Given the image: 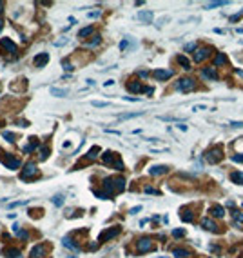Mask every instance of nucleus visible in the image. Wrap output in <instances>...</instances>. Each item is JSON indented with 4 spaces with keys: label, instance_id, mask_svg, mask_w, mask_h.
I'll return each instance as SVG.
<instances>
[{
    "label": "nucleus",
    "instance_id": "obj_1",
    "mask_svg": "<svg viewBox=\"0 0 243 258\" xmlns=\"http://www.w3.org/2000/svg\"><path fill=\"white\" fill-rule=\"evenodd\" d=\"M104 187H105V194L111 198L114 193H120L125 189V178L124 176H109L104 180Z\"/></svg>",
    "mask_w": 243,
    "mask_h": 258
},
{
    "label": "nucleus",
    "instance_id": "obj_2",
    "mask_svg": "<svg viewBox=\"0 0 243 258\" xmlns=\"http://www.w3.org/2000/svg\"><path fill=\"white\" fill-rule=\"evenodd\" d=\"M102 160H104V164L111 165V167H114V169H118V171L124 169V162L120 160L118 155H116V153H113V151H105V153L102 155Z\"/></svg>",
    "mask_w": 243,
    "mask_h": 258
},
{
    "label": "nucleus",
    "instance_id": "obj_3",
    "mask_svg": "<svg viewBox=\"0 0 243 258\" xmlns=\"http://www.w3.org/2000/svg\"><path fill=\"white\" fill-rule=\"evenodd\" d=\"M35 176H38V167H36L35 162H27L24 165V169L20 171V178L22 180H29V178H35Z\"/></svg>",
    "mask_w": 243,
    "mask_h": 258
},
{
    "label": "nucleus",
    "instance_id": "obj_4",
    "mask_svg": "<svg viewBox=\"0 0 243 258\" xmlns=\"http://www.w3.org/2000/svg\"><path fill=\"white\" fill-rule=\"evenodd\" d=\"M120 233H122V227H120V226L109 227V229H105V231H102V233H100L98 240H100V242H109V240L116 238L118 235H120Z\"/></svg>",
    "mask_w": 243,
    "mask_h": 258
},
{
    "label": "nucleus",
    "instance_id": "obj_5",
    "mask_svg": "<svg viewBox=\"0 0 243 258\" xmlns=\"http://www.w3.org/2000/svg\"><path fill=\"white\" fill-rule=\"evenodd\" d=\"M0 162L7 167V169H11V171H15V169H18L20 167V158H15V156H11L9 153H6V156L4 155H0Z\"/></svg>",
    "mask_w": 243,
    "mask_h": 258
},
{
    "label": "nucleus",
    "instance_id": "obj_6",
    "mask_svg": "<svg viewBox=\"0 0 243 258\" xmlns=\"http://www.w3.org/2000/svg\"><path fill=\"white\" fill-rule=\"evenodd\" d=\"M222 158H223V155H222V147L220 146H216V147H212V149H209L205 153V160L211 162V164H218Z\"/></svg>",
    "mask_w": 243,
    "mask_h": 258
},
{
    "label": "nucleus",
    "instance_id": "obj_7",
    "mask_svg": "<svg viewBox=\"0 0 243 258\" xmlns=\"http://www.w3.org/2000/svg\"><path fill=\"white\" fill-rule=\"evenodd\" d=\"M49 249H51V246H47V244H36L31 249V258H45Z\"/></svg>",
    "mask_w": 243,
    "mask_h": 258
},
{
    "label": "nucleus",
    "instance_id": "obj_8",
    "mask_svg": "<svg viewBox=\"0 0 243 258\" xmlns=\"http://www.w3.org/2000/svg\"><path fill=\"white\" fill-rule=\"evenodd\" d=\"M176 89H180L183 93H189L192 89H196V82L192 80V78H180L178 82H176Z\"/></svg>",
    "mask_w": 243,
    "mask_h": 258
},
{
    "label": "nucleus",
    "instance_id": "obj_9",
    "mask_svg": "<svg viewBox=\"0 0 243 258\" xmlns=\"http://www.w3.org/2000/svg\"><path fill=\"white\" fill-rule=\"evenodd\" d=\"M0 49L6 51V53H9V55H16V51H18L16 44L13 42L11 38H2V42H0Z\"/></svg>",
    "mask_w": 243,
    "mask_h": 258
},
{
    "label": "nucleus",
    "instance_id": "obj_10",
    "mask_svg": "<svg viewBox=\"0 0 243 258\" xmlns=\"http://www.w3.org/2000/svg\"><path fill=\"white\" fill-rule=\"evenodd\" d=\"M152 247H154V244H152L151 238H142V240H138V242H136L138 253H147V251H151Z\"/></svg>",
    "mask_w": 243,
    "mask_h": 258
},
{
    "label": "nucleus",
    "instance_id": "obj_11",
    "mask_svg": "<svg viewBox=\"0 0 243 258\" xmlns=\"http://www.w3.org/2000/svg\"><path fill=\"white\" fill-rule=\"evenodd\" d=\"M209 55H211V49H209V47H201V49H196V51H194V62H198V64H200V62H203V60H205Z\"/></svg>",
    "mask_w": 243,
    "mask_h": 258
},
{
    "label": "nucleus",
    "instance_id": "obj_12",
    "mask_svg": "<svg viewBox=\"0 0 243 258\" xmlns=\"http://www.w3.org/2000/svg\"><path fill=\"white\" fill-rule=\"evenodd\" d=\"M47 62H49V53H38L35 56V60H33L35 67H44Z\"/></svg>",
    "mask_w": 243,
    "mask_h": 258
},
{
    "label": "nucleus",
    "instance_id": "obj_13",
    "mask_svg": "<svg viewBox=\"0 0 243 258\" xmlns=\"http://www.w3.org/2000/svg\"><path fill=\"white\" fill-rule=\"evenodd\" d=\"M152 76L156 80H169L172 76V71L171 69H156V71H152Z\"/></svg>",
    "mask_w": 243,
    "mask_h": 258
},
{
    "label": "nucleus",
    "instance_id": "obj_14",
    "mask_svg": "<svg viewBox=\"0 0 243 258\" xmlns=\"http://www.w3.org/2000/svg\"><path fill=\"white\" fill-rule=\"evenodd\" d=\"M2 255L6 258H22V251L16 247H7V249L2 251Z\"/></svg>",
    "mask_w": 243,
    "mask_h": 258
},
{
    "label": "nucleus",
    "instance_id": "obj_15",
    "mask_svg": "<svg viewBox=\"0 0 243 258\" xmlns=\"http://www.w3.org/2000/svg\"><path fill=\"white\" fill-rule=\"evenodd\" d=\"M167 171H169L167 165H152V167L149 169V174H152V176H160V174H165Z\"/></svg>",
    "mask_w": 243,
    "mask_h": 258
},
{
    "label": "nucleus",
    "instance_id": "obj_16",
    "mask_svg": "<svg viewBox=\"0 0 243 258\" xmlns=\"http://www.w3.org/2000/svg\"><path fill=\"white\" fill-rule=\"evenodd\" d=\"M62 246H65L67 249H73V251L80 249V246H78V244H74L71 236H63V238H62Z\"/></svg>",
    "mask_w": 243,
    "mask_h": 258
},
{
    "label": "nucleus",
    "instance_id": "obj_17",
    "mask_svg": "<svg viewBox=\"0 0 243 258\" xmlns=\"http://www.w3.org/2000/svg\"><path fill=\"white\" fill-rule=\"evenodd\" d=\"M201 75L205 76V78H209V80H218V75H216V71L212 67H203L201 69Z\"/></svg>",
    "mask_w": 243,
    "mask_h": 258
},
{
    "label": "nucleus",
    "instance_id": "obj_18",
    "mask_svg": "<svg viewBox=\"0 0 243 258\" xmlns=\"http://www.w3.org/2000/svg\"><path fill=\"white\" fill-rule=\"evenodd\" d=\"M13 231H15V233H16V236L22 238V240H27V238H29V233H27L26 229H22L20 226H16V224L13 226Z\"/></svg>",
    "mask_w": 243,
    "mask_h": 258
},
{
    "label": "nucleus",
    "instance_id": "obj_19",
    "mask_svg": "<svg viewBox=\"0 0 243 258\" xmlns=\"http://www.w3.org/2000/svg\"><path fill=\"white\" fill-rule=\"evenodd\" d=\"M152 17H154L152 11H140V13H138V18H140L142 22H147V24H151Z\"/></svg>",
    "mask_w": 243,
    "mask_h": 258
},
{
    "label": "nucleus",
    "instance_id": "obj_20",
    "mask_svg": "<svg viewBox=\"0 0 243 258\" xmlns=\"http://www.w3.org/2000/svg\"><path fill=\"white\" fill-rule=\"evenodd\" d=\"M127 89H129V91H133V93L145 91V87H142V84H140V82H129V84H127Z\"/></svg>",
    "mask_w": 243,
    "mask_h": 258
},
{
    "label": "nucleus",
    "instance_id": "obj_21",
    "mask_svg": "<svg viewBox=\"0 0 243 258\" xmlns=\"http://www.w3.org/2000/svg\"><path fill=\"white\" fill-rule=\"evenodd\" d=\"M201 226L205 227V229H209V231H218V226L212 222L211 218H203L201 220Z\"/></svg>",
    "mask_w": 243,
    "mask_h": 258
},
{
    "label": "nucleus",
    "instance_id": "obj_22",
    "mask_svg": "<svg viewBox=\"0 0 243 258\" xmlns=\"http://www.w3.org/2000/svg\"><path fill=\"white\" fill-rule=\"evenodd\" d=\"M98 153H100V147H98V146H95V147H91V149L87 151L85 158H87V160H95L96 156H98Z\"/></svg>",
    "mask_w": 243,
    "mask_h": 258
},
{
    "label": "nucleus",
    "instance_id": "obj_23",
    "mask_svg": "<svg viewBox=\"0 0 243 258\" xmlns=\"http://www.w3.org/2000/svg\"><path fill=\"white\" fill-rule=\"evenodd\" d=\"M211 213L216 216V218H222V216L225 215V209H223L222 205H212V207H211Z\"/></svg>",
    "mask_w": 243,
    "mask_h": 258
},
{
    "label": "nucleus",
    "instance_id": "obj_24",
    "mask_svg": "<svg viewBox=\"0 0 243 258\" xmlns=\"http://www.w3.org/2000/svg\"><path fill=\"white\" fill-rule=\"evenodd\" d=\"M225 62H227V56H225L223 53H218V55H216V58H214V62H212V65H214V67H218V65L225 64Z\"/></svg>",
    "mask_w": 243,
    "mask_h": 258
},
{
    "label": "nucleus",
    "instance_id": "obj_25",
    "mask_svg": "<svg viewBox=\"0 0 243 258\" xmlns=\"http://www.w3.org/2000/svg\"><path fill=\"white\" fill-rule=\"evenodd\" d=\"M172 255L176 258H187V256H190V251H187V249H174Z\"/></svg>",
    "mask_w": 243,
    "mask_h": 258
},
{
    "label": "nucleus",
    "instance_id": "obj_26",
    "mask_svg": "<svg viewBox=\"0 0 243 258\" xmlns=\"http://www.w3.org/2000/svg\"><path fill=\"white\" fill-rule=\"evenodd\" d=\"M49 93H51L53 97H58V98H62V97H65V95H67V91H65V89H58V87H51V89H49Z\"/></svg>",
    "mask_w": 243,
    "mask_h": 258
},
{
    "label": "nucleus",
    "instance_id": "obj_27",
    "mask_svg": "<svg viewBox=\"0 0 243 258\" xmlns=\"http://www.w3.org/2000/svg\"><path fill=\"white\" fill-rule=\"evenodd\" d=\"M192 218H194L192 211H189V209H183V211H181V220H183V222H192Z\"/></svg>",
    "mask_w": 243,
    "mask_h": 258
},
{
    "label": "nucleus",
    "instance_id": "obj_28",
    "mask_svg": "<svg viewBox=\"0 0 243 258\" xmlns=\"http://www.w3.org/2000/svg\"><path fill=\"white\" fill-rule=\"evenodd\" d=\"M231 180H232L234 184H243V174L240 171H234L232 174H231Z\"/></svg>",
    "mask_w": 243,
    "mask_h": 258
},
{
    "label": "nucleus",
    "instance_id": "obj_29",
    "mask_svg": "<svg viewBox=\"0 0 243 258\" xmlns=\"http://www.w3.org/2000/svg\"><path fill=\"white\" fill-rule=\"evenodd\" d=\"M2 136H4V140H7V142H11V144H13V142H16V135H15V133H11V131H4V133H2Z\"/></svg>",
    "mask_w": 243,
    "mask_h": 258
},
{
    "label": "nucleus",
    "instance_id": "obj_30",
    "mask_svg": "<svg viewBox=\"0 0 243 258\" xmlns=\"http://www.w3.org/2000/svg\"><path fill=\"white\" fill-rule=\"evenodd\" d=\"M91 38H93V40H89V42H87V47H96L98 44L102 42V38H100V35H95V36H91Z\"/></svg>",
    "mask_w": 243,
    "mask_h": 258
},
{
    "label": "nucleus",
    "instance_id": "obj_31",
    "mask_svg": "<svg viewBox=\"0 0 243 258\" xmlns=\"http://www.w3.org/2000/svg\"><path fill=\"white\" fill-rule=\"evenodd\" d=\"M35 140H36V138H31V144L24 147V153H33V151H35V149H36V147H38V144H36Z\"/></svg>",
    "mask_w": 243,
    "mask_h": 258
},
{
    "label": "nucleus",
    "instance_id": "obj_32",
    "mask_svg": "<svg viewBox=\"0 0 243 258\" xmlns=\"http://www.w3.org/2000/svg\"><path fill=\"white\" fill-rule=\"evenodd\" d=\"M91 33H93V26L80 29V31H78V36H80V38H85V36H87V35H91Z\"/></svg>",
    "mask_w": 243,
    "mask_h": 258
},
{
    "label": "nucleus",
    "instance_id": "obj_33",
    "mask_svg": "<svg viewBox=\"0 0 243 258\" xmlns=\"http://www.w3.org/2000/svg\"><path fill=\"white\" fill-rule=\"evenodd\" d=\"M62 65H63V69H65V71H73V69H74V65L71 64V58H63Z\"/></svg>",
    "mask_w": 243,
    "mask_h": 258
},
{
    "label": "nucleus",
    "instance_id": "obj_34",
    "mask_svg": "<svg viewBox=\"0 0 243 258\" xmlns=\"http://www.w3.org/2000/svg\"><path fill=\"white\" fill-rule=\"evenodd\" d=\"M140 115H143L142 111H138V113H127V115H120L118 118L120 120H127V118H134V117H140Z\"/></svg>",
    "mask_w": 243,
    "mask_h": 258
},
{
    "label": "nucleus",
    "instance_id": "obj_35",
    "mask_svg": "<svg viewBox=\"0 0 243 258\" xmlns=\"http://www.w3.org/2000/svg\"><path fill=\"white\" fill-rule=\"evenodd\" d=\"M178 62L183 65V69H190V62L185 58V56H178Z\"/></svg>",
    "mask_w": 243,
    "mask_h": 258
},
{
    "label": "nucleus",
    "instance_id": "obj_36",
    "mask_svg": "<svg viewBox=\"0 0 243 258\" xmlns=\"http://www.w3.org/2000/svg\"><path fill=\"white\" fill-rule=\"evenodd\" d=\"M220 6H227V2H211V4H207L205 6V9H212V7H220Z\"/></svg>",
    "mask_w": 243,
    "mask_h": 258
},
{
    "label": "nucleus",
    "instance_id": "obj_37",
    "mask_svg": "<svg viewBox=\"0 0 243 258\" xmlns=\"http://www.w3.org/2000/svg\"><path fill=\"white\" fill-rule=\"evenodd\" d=\"M47 155H49V147H47V146H44L42 149H40V160H45V158H47Z\"/></svg>",
    "mask_w": 243,
    "mask_h": 258
},
{
    "label": "nucleus",
    "instance_id": "obj_38",
    "mask_svg": "<svg viewBox=\"0 0 243 258\" xmlns=\"http://www.w3.org/2000/svg\"><path fill=\"white\" fill-rule=\"evenodd\" d=\"M53 204L58 205V207L63 204V196H62V194H56V196H54V198H53Z\"/></svg>",
    "mask_w": 243,
    "mask_h": 258
},
{
    "label": "nucleus",
    "instance_id": "obj_39",
    "mask_svg": "<svg viewBox=\"0 0 243 258\" xmlns=\"http://www.w3.org/2000/svg\"><path fill=\"white\" fill-rule=\"evenodd\" d=\"M183 235H185V231H183V229H174V231H172V236H176V238L183 236Z\"/></svg>",
    "mask_w": 243,
    "mask_h": 258
},
{
    "label": "nucleus",
    "instance_id": "obj_40",
    "mask_svg": "<svg viewBox=\"0 0 243 258\" xmlns=\"http://www.w3.org/2000/svg\"><path fill=\"white\" fill-rule=\"evenodd\" d=\"M27 204V200H18V202H13V204H9V207H18V205H26Z\"/></svg>",
    "mask_w": 243,
    "mask_h": 258
},
{
    "label": "nucleus",
    "instance_id": "obj_41",
    "mask_svg": "<svg viewBox=\"0 0 243 258\" xmlns=\"http://www.w3.org/2000/svg\"><path fill=\"white\" fill-rule=\"evenodd\" d=\"M241 17H243V11H240V13H236V15H232V17H231V20L236 22V20H240Z\"/></svg>",
    "mask_w": 243,
    "mask_h": 258
},
{
    "label": "nucleus",
    "instance_id": "obj_42",
    "mask_svg": "<svg viewBox=\"0 0 243 258\" xmlns=\"http://www.w3.org/2000/svg\"><path fill=\"white\" fill-rule=\"evenodd\" d=\"M93 106H95V108H107L109 104H107V102H93Z\"/></svg>",
    "mask_w": 243,
    "mask_h": 258
},
{
    "label": "nucleus",
    "instance_id": "obj_43",
    "mask_svg": "<svg viewBox=\"0 0 243 258\" xmlns=\"http://www.w3.org/2000/svg\"><path fill=\"white\" fill-rule=\"evenodd\" d=\"M87 17H89V18H98V17H100V11H91Z\"/></svg>",
    "mask_w": 243,
    "mask_h": 258
},
{
    "label": "nucleus",
    "instance_id": "obj_44",
    "mask_svg": "<svg viewBox=\"0 0 243 258\" xmlns=\"http://www.w3.org/2000/svg\"><path fill=\"white\" fill-rule=\"evenodd\" d=\"M87 249H89V251H95V249H98V244H93V242H91V244H89V246H87Z\"/></svg>",
    "mask_w": 243,
    "mask_h": 258
},
{
    "label": "nucleus",
    "instance_id": "obj_45",
    "mask_svg": "<svg viewBox=\"0 0 243 258\" xmlns=\"http://www.w3.org/2000/svg\"><path fill=\"white\" fill-rule=\"evenodd\" d=\"M232 160H234V162H243V155H234Z\"/></svg>",
    "mask_w": 243,
    "mask_h": 258
},
{
    "label": "nucleus",
    "instance_id": "obj_46",
    "mask_svg": "<svg viewBox=\"0 0 243 258\" xmlns=\"http://www.w3.org/2000/svg\"><path fill=\"white\" fill-rule=\"evenodd\" d=\"M231 127H243V122H231Z\"/></svg>",
    "mask_w": 243,
    "mask_h": 258
},
{
    "label": "nucleus",
    "instance_id": "obj_47",
    "mask_svg": "<svg viewBox=\"0 0 243 258\" xmlns=\"http://www.w3.org/2000/svg\"><path fill=\"white\" fill-rule=\"evenodd\" d=\"M145 193H154V194H158V191H156L154 187H145Z\"/></svg>",
    "mask_w": 243,
    "mask_h": 258
},
{
    "label": "nucleus",
    "instance_id": "obj_48",
    "mask_svg": "<svg viewBox=\"0 0 243 258\" xmlns=\"http://www.w3.org/2000/svg\"><path fill=\"white\" fill-rule=\"evenodd\" d=\"M234 218H236L238 222H240V220H241V222H243V215H240V213H234Z\"/></svg>",
    "mask_w": 243,
    "mask_h": 258
},
{
    "label": "nucleus",
    "instance_id": "obj_49",
    "mask_svg": "<svg viewBox=\"0 0 243 258\" xmlns=\"http://www.w3.org/2000/svg\"><path fill=\"white\" fill-rule=\"evenodd\" d=\"M140 209H142L140 205H138V207H133V209H131V213H133V215H136V213H138V211H140Z\"/></svg>",
    "mask_w": 243,
    "mask_h": 258
},
{
    "label": "nucleus",
    "instance_id": "obj_50",
    "mask_svg": "<svg viewBox=\"0 0 243 258\" xmlns=\"http://www.w3.org/2000/svg\"><path fill=\"white\" fill-rule=\"evenodd\" d=\"M178 129H180V131H187V126H183V124H178Z\"/></svg>",
    "mask_w": 243,
    "mask_h": 258
},
{
    "label": "nucleus",
    "instance_id": "obj_51",
    "mask_svg": "<svg viewBox=\"0 0 243 258\" xmlns=\"http://www.w3.org/2000/svg\"><path fill=\"white\" fill-rule=\"evenodd\" d=\"M113 84H114V80H107V82H104V86H113Z\"/></svg>",
    "mask_w": 243,
    "mask_h": 258
},
{
    "label": "nucleus",
    "instance_id": "obj_52",
    "mask_svg": "<svg viewBox=\"0 0 243 258\" xmlns=\"http://www.w3.org/2000/svg\"><path fill=\"white\" fill-rule=\"evenodd\" d=\"M194 47H196V45H194V44H189V45H187V47H185V49H187V51H192V49H194Z\"/></svg>",
    "mask_w": 243,
    "mask_h": 258
},
{
    "label": "nucleus",
    "instance_id": "obj_53",
    "mask_svg": "<svg viewBox=\"0 0 243 258\" xmlns=\"http://www.w3.org/2000/svg\"><path fill=\"white\" fill-rule=\"evenodd\" d=\"M211 251H214V253H218V251H220V247H218V246H211Z\"/></svg>",
    "mask_w": 243,
    "mask_h": 258
},
{
    "label": "nucleus",
    "instance_id": "obj_54",
    "mask_svg": "<svg viewBox=\"0 0 243 258\" xmlns=\"http://www.w3.org/2000/svg\"><path fill=\"white\" fill-rule=\"evenodd\" d=\"M63 44H67V38H63V40H60V42H56V45H63Z\"/></svg>",
    "mask_w": 243,
    "mask_h": 258
},
{
    "label": "nucleus",
    "instance_id": "obj_55",
    "mask_svg": "<svg viewBox=\"0 0 243 258\" xmlns=\"http://www.w3.org/2000/svg\"><path fill=\"white\" fill-rule=\"evenodd\" d=\"M4 9V2H2V0H0V11Z\"/></svg>",
    "mask_w": 243,
    "mask_h": 258
},
{
    "label": "nucleus",
    "instance_id": "obj_56",
    "mask_svg": "<svg viewBox=\"0 0 243 258\" xmlns=\"http://www.w3.org/2000/svg\"><path fill=\"white\" fill-rule=\"evenodd\" d=\"M2 27H4V22H2V18H0V29H2Z\"/></svg>",
    "mask_w": 243,
    "mask_h": 258
},
{
    "label": "nucleus",
    "instance_id": "obj_57",
    "mask_svg": "<svg viewBox=\"0 0 243 258\" xmlns=\"http://www.w3.org/2000/svg\"><path fill=\"white\" fill-rule=\"evenodd\" d=\"M2 126H4V122H2V120H0V127H2Z\"/></svg>",
    "mask_w": 243,
    "mask_h": 258
}]
</instances>
